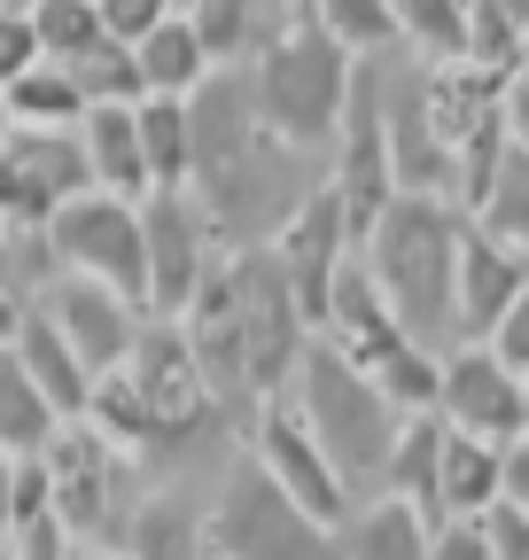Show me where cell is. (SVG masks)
<instances>
[{
    "instance_id": "obj_1",
    "label": "cell",
    "mask_w": 529,
    "mask_h": 560,
    "mask_svg": "<svg viewBox=\"0 0 529 560\" xmlns=\"http://www.w3.org/2000/svg\"><path fill=\"white\" fill-rule=\"evenodd\" d=\"M459 242H468V210L459 202L397 195L358 249L381 304L397 312V327L421 350H436V359H444V342H459Z\"/></svg>"
},
{
    "instance_id": "obj_2",
    "label": "cell",
    "mask_w": 529,
    "mask_h": 560,
    "mask_svg": "<svg viewBox=\"0 0 529 560\" xmlns=\"http://www.w3.org/2000/svg\"><path fill=\"white\" fill-rule=\"evenodd\" d=\"M351 94H358V62L319 32V9H289V24L273 32V47L249 62L257 125L273 132L281 149H296V156L336 149Z\"/></svg>"
},
{
    "instance_id": "obj_3",
    "label": "cell",
    "mask_w": 529,
    "mask_h": 560,
    "mask_svg": "<svg viewBox=\"0 0 529 560\" xmlns=\"http://www.w3.org/2000/svg\"><path fill=\"white\" fill-rule=\"evenodd\" d=\"M296 412L311 420L319 452L336 459V475L351 482V499H381V467L397 452V429H405V412H397L336 342L311 335L304 342V366H296Z\"/></svg>"
},
{
    "instance_id": "obj_4",
    "label": "cell",
    "mask_w": 529,
    "mask_h": 560,
    "mask_svg": "<svg viewBox=\"0 0 529 560\" xmlns=\"http://www.w3.org/2000/svg\"><path fill=\"white\" fill-rule=\"evenodd\" d=\"M203 529H211V560H343V537H327L249 452L226 467Z\"/></svg>"
},
{
    "instance_id": "obj_5",
    "label": "cell",
    "mask_w": 529,
    "mask_h": 560,
    "mask_svg": "<svg viewBox=\"0 0 529 560\" xmlns=\"http://www.w3.org/2000/svg\"><path fill=\"white\" fill-rule=\"evenodd\" d=\"M39 459L55 467V522L71 529V545L117 552V537L141 514V499H132V452H117L94 420H62V436Z\"/></svg>"
},
{
    "instance_id": "obj_6",
    "label": "cell",
    "mask_w": 529,
    "mask_h": 560,
    "mask_svg": "<svg viewBox=\"0 0 529 560\" xmlns=\"http://www.w3.org/2000/svg\"><path fill=\"white\" fill-rule=\"evenodd\" d=\"M55 265L71 280H102V289H117L125 304L149 312V226H141V202H117V195H79L55 210Z\"/></svg>"
},
{
    "instance_id": "obj_7",
    "label": "cell",
    "mask_w": 529,
    "mask_h": 560,
    "mask_svg": "<svg viewBox=\"0 0 529 560\" xmlns=\"http://www.w3.org/2000/svg\"><path fill=\"white\" fill-rule=\"evenodd\" d=\"M249 459L273 475L289 499L327 529V537H343L351 529V514H358V499H351V482L336 475V459L319 452V436H311V420L296 412V397H264L257 412H249Z\"/></svg>"
},
{
    "instance_id": "obj_8",
    "label": "cell",
    "mask_w": 529,
    "mask_h": 560,
    "mask_svg": "<svg viewBox=\"0 0 529 560\" xmlns=\"http://www.w3.org/2000/svg\"><path fill=\"white\" fill-rule=\"evenodd\" d=\"M149 226V319H187L195 289L211 280V265L226 257V234L211 219V202L179 187V195H149L141 202Z\"/></svg>"
},
{
    "instance_id": "obj_9",
    "label": "cell",
    "mask_w": 529,
    "mask_h": 560,
    "mask_svg": "<svg viewBox=\"0 0 529 560\" xmlns=\"http://www.w3.org/2000/svg\"><path fill=\"white\" fill-rule=\"evenodd\" d=\"M273 265H281V280H289V296H296V312H304V327L319 335L327 327V304H336V280H343V265L358 257V234H351V219H343V202H336V187H304V202L289 210V219L273 226Z\"/></svg>"
},
{
    "instance_id": "obj_10",
    "label": "cell",
    "mask_w": 529,
    "mask_h": 560,
    "mask_svg": "<svg viewBox=\"0 0 529 560\" xmlns=\"http://www.w3.org/2000/svg\"><path fill=\"white\" fill-rule=\"evenodd\" d=\"M327 187H336L343 219L366 249V234L381 226V210L397 202V164H389V117H381V62H358V94L343 109V132H336V172H327Z\"/></svg>"
},
{
    "instance_id": "obj_11",
    "label": "cell",
    "mask_w": 529,
    "mask_h": 560,
    "mask_svg": "<svg viewBox=\"0 0 529 560\" xmlns=\"http://www.w3.org/2000/svg\"><path fill=\"white\" fill-rule=\"evenodd\" d=\"M94 195V164H86V140L79 132H24L9 140V156H0V219L9 226H55L62 202Z\"/></svg>"
},
{
    "instance_id": "obj_12",
    "label": "cell",
    "mask_w": 529,
    "mask_h": 560,
    "mask_svg": "<svg viewBox=\"0 0 529 560\" xmlns=\"http://www.w3.org/2000/svg\"><path fill=\"white\" fill-rule=\"evenodd\" d=\"M32 304L62 327V342H71L79 359H86L94 382L125 374V366H132V342H141V327H149L141 304H125L117 289H102V280H71V272H62L47 296H32Z\"/></svg>"
},
{
    "instance_id": "obj_13",
    "label": "cell",
    "mask_w": 529,
    "mask_h": 560,
    "mask_svg": "<svg viewBox=\"0 0 529 560\" xmlns=\"http://www.w3.org/2000/svg\"><path fill=\"white\" fill-rule=\"evenodd\" d=\"M436 412L451 436H475V444H521V374H506L483 342H459L444 350V389Z\"/></svg>"
},
{
    "instance_id": "obj_14",
    "label": "cell",
    "mask_w": 529,
    "mask_h": 560,
    "mask_svg": "<svg viewBox=\"0 0 529 560\" xmlns=\"http://www.w3.org/2000/svg\"><path fill=\"white\" fill-rule=\"evenodd\" d=\"M125 382L149 397L164 444H172V436H187L195 420L219 405V397H211V374H203V359H195V342H187V327H179V319H149V327H141Z\"/></svg>"
},
{
    "instance_id": "obj_15",
    "label": "cell",
    "mask_w": 529,
    "mask_h": 560,
    "mask_svg": "<svg viewBox=\"0 0 529 560\" xmlns=\"http://www.w3.org/2000/svg\"><path fill=\"white\" fill-rule=\"evenodd\" d=\"M521 296H529V257L468 219V242H459V342H491V327Z\"/></svg>"
},
{
    "instance_id": "obj_16",
    "label": "cell",
    "mask_w": 529,
    "mask_h": 560,
    "mask_svg": "<svg viewBox=\"0 0 529 560\" xmlns=\"http://www.w3.org/2000/svg\"><path fill=\"white\" fill-rule=\"evenodd\" d=\"M381 117H389V164H397V195H444L451 202V164L428 132V109H421V70L413 79H389L381 70Z\"/></svg>"
},
{
    "instance_id": "obj_17",
    "label": "cell",
    "mask_w": 529,
    "mask_h": 560,
    "mask_svg": "<svg viewBox=\"0 0 529 560\" xmlns=\"http://www.w3.org/2000/svg\"><path fill=\"white\" fill-rule=\"evenodd\" d=\"M9 359L32 374V389H39L62 420H86V405H94V374H86V359H79L71 342H62V327H55L39 304L24 312V335H16Z\"/></svg>"
},
{
    "instance_id": "obj_18",
    "label": "cell",
    "mask_w": 529,
    "mask_h": 560,
    "mask_svg": "<svg viewBox=\"0 0 529 560\" xmlns=\"http://www.w3.org/2000/svg\"><path fill=\"white\" fill-rule=\"evenodd\" d=\"M444 444H451L444 412H413L405 429H397L389 467H381V499H397V506L444 522Z\"/></svg>"
},
{
    "instance_id": "obj_19",
    "label": "cell",
    "mask_w": 529,
    "mask_h": 560,
    "mask_svg": "<svg viewBox=\"0 0 529 560\" xmlns=\"http://www.w3.org/2000/svg\"><path fill=\"white\" fill-rule=\"evenodd\" d=\"M79 140H86V164H94L102 195H117V202H149L156 195L149 149H141V102H132V109H86Z\"/></svg>"
},
{
    "instance_id": "obj_20",
    "label": "cell",
    "mask_w": 529,
    "mask_h": 560,
    "mask_svg": "<svg viewBox=\"0 0 529 560\" xmlns=\"http://www.w3.org/2000/svg\"><path fill=\"white\" fill-rule=\"evenodd\" d=\"M132 62H141V94L149 102H195L219 70H211V55H203V39H195V24H187V9H172L141 47H132Z\"/></svg>"
},
{
    "instance_id": "obj_21",
    "label": "cell",
    "mask_w": 529,
    "mask_h": 560,
    "mask_svg": "<svg viewBox=\"0 0 529 560\" xmlns=\"http://www.w3.org/2000/svg\"><path fill=\"white\" fill-rule=\"evenodd\" d=\"M187 24H195V39H203L211 70H242L249 55L273 47V32L289 24V9H249V0H195Z\"/></svg>"
},
{
    "instance_id": "obj_22",
    "label": "cell",
    "mask_w": 529,
    "mask_h": 560,
    "mask_svg": "<svg viewBox=\"0 0 529 560\" xmlns=\"http://www.w3.org/2000/svg\"><path fill=\"white\" fill-rule=\"evenodd\" d=\"M125 560H211L203 506H187L179 490L141 499V514H132V529H125Z\"/></svg>"
},
{
    "instance_id": "obj_23",
    "label": "cell",
    "mask_w": 529,
    "mask_h": 560,
    "mask_svg": "<svg viewBox=\"0 0 529 560\" xmlns=\"http://www.w3.org/2000/svg\"><path fill=\"white\" fill-rule=\"evenodd\" d=\"M428 552H436V522L397 499H366L343 529V560H428Z\"/></svg>"
},
{
    "instance_id": "obj_24",
    "label": "cell",
    "mask_w": 529,
    "mask_h": 560,
    "mask_svg": "<svg viewBox=\"0 0 529 560\" xmlns=\"http://www.w3.org/2000/svg\"><path fill=\"white\" fill-rule=\"evenodd\" d=\"M506 499V452L475 444V436H451L444 444V522H483Z\"/></svg>"
},
{
    "instance_id": "obj_25",
    "label": "cell",
    "mask_w": 529,
    "mask_h": 560,
    "mask_svg": "<svg viewBox=\"0 0 529 560\" xmlns=\"http://www.w3.org/2000/svg\"><path fill=\"white\" fill-rule=\"evenodd\" d=\"M55 436H62V412L32 389V374L9 359V350H0V452H9V459H39Z\"/></svg>"
},
{
    "instance_id": "obj_26",
    "label": "cell",
    "mask_w": 529,
    "mask_h": 560,
    "mask_svg": "<svg viewBox=\"0 0 529 560\" xmlns=\"http://www.w3.org/2000/svg\"><path fill=\"white\" fill-rule=\"evenodd\" d=\"M529 47V0H468V62L506 86Z\"/></svg>"
},
{
    "instance_id": "obj_27",
    "label": "cell",
    "mask_w": 529,
    "mask_h": 560,
    "mask_svg": "<svg viewBox=\"0 0 529 560\" xmlns=\"http://www.w3.org/2000/svg\"><path fill=\"white\" fill-rule=\"evenodd\" d=\"M397 39L421 55V70L468 62V0H397Z\"/></svg>"
},
{
    "instance_id": "obj_28",
    "label": "cell",
    "mask_w": 529,
    "mask_h": 560,
    "mask_svg": "<svg viewBox=\"0 0 529 560\" xmlns=\"http://www.w3.org/2000/svg\"><path fill=\"white\" fill-rule=\"evenodd\" d=\"M141 149H149L156 195L195 187V117H187V102H141Z\"/></svg>"
},
{
    "instance_id": "obj_29",
    "label": "cell",
    "mask_w": 529,
    "mask_h": 560,
    "mask_svg": "<svg viewBox=\"0 0 529 560\" xmlns=\"http://www.w3.org/2000/svg\"><path fill=\"white\" fill-rule=\"evenodd\" d=\"M9 109H16V125H24V132H79L94 102L79 94V79H71L62 62H39L32 79H16V86H9Z\"/></svg>"
},
{
    "instance_id": "obj_30",
    "label": "cell",
    "mask_w": 529,
    "mask_h": 560,
    "mask_svg": "<svg viewBox=\"0 0 529 560\" xmlns=\"http://www.w3.org/2000/svg\"><path fill=\"white\" fill-rule=\"evenodd\" d=\"M319 32L336 39L351 62H381V47H405L389 0H319Z\"/></svg>"
},
{
    "instance_id": "obj_31",
    "label": "cell",
    "mask_w": 529,
    "mask_h": 560,
    "mask_svg": "<svg viewBox=\"0 0 529 560\" xmlns=\"http://www.w3.org/2000/svg\"><path fill=\"white\" fill-rule=\"evenodd\" d=\"M32 24H39V47L47 62H79L86 47H102V0H32Z\"/></svg>"
},
{
    "instance_id": "obj_32",
    "label": "cell",
    "mask_w": 529,
    "mask_h": 560,
    "mask_svg": "<svg viewBox=\"0 0 529 560\" xmlns=\"http://www.w3.org/2000/svg\"><path fill=\"white\" fill-rule=\"evenodd\" d=\"M475 226H491L506 249H521V257H529V156H514V149H506L498 187H491V202L475 210Z\"/></svg>"
},
{
    "instance_id": "obj_33",
    "label": "cell",
    "mask_w": 529,
    "mask_h": 560,
    "mask_svg": "<svg viewBox=\"0 0 529 560\" xmlns=\"http://www.w3.org/2000/svg\"><path fill=\"white\" fill-rule=\"evenodd\" d=\"M47 62V47H39V24H32V9H0V94H9L16 79H32V70Z\"/></svg>"
},
{
    "instance_id": "obj_34",
    "label": "cell",
    "mask_w": 529,
    "mask_h": 560,
    "mask_svg": "<svg viewBox=\"0 0 529 560\" xmlns=\"http://www.w3.org/2000/svg\"><path fill=\"white\" fill-rule=\"evenodd\" d=\"M172 9H164V0H102V32L117 39V47H141L156 24H164Z\"/></svg>"
},
{
    "instance_id": "obj_35",
    "label": "cell",
    "mask_w": 529,
    "mask_h": 560,
    "mask_svg": "<svg viewBox=\"0 0 529 560\" xmlns=\"http://www.w3.org/2000/svg\"><path fill=\"white\" fill-rule=\"evenodd\" d=\"M55 522V467L47 459H16V529Z\"/></svg>"
},
{
    "instance_id": "obj_36",
    "label": "cell",
    "mask_w": 529,
    "mask_h": 560,
    "mask_svg": "<svg viewBox=\"0 0 529 560\" xmlns=\"http://www.w3.org/2000/svg\"><path fill=\"white\" fill-rule=\"evenodd\" d=\"M483 350H491V359H498L506 374H529V296H521V304L491 327V342H483Z\"/></svg>"
},
{
    "instance_id": "obj_37",
    "label": "cell",
    "mask_w": 529,
    "mask_h": 560,
    "mask_svg": "<svg viewBox=\"0 0 529 560\" xmlns=\"http://www.w3.org/2000/svg\"><path fill=\"white\" fill-rule=\"evenodd\" d=\"M428 560H498L483 522H436V552Z\"/></svg>"
},
{
    "instance_id": "obj_38",
    "label": "cell",
    "mask_w": 529,
    "mask_h": 560,
    "mask_svg": "<svg viewBox=\"0 0 529 560\" xmlns=\"http://www.w3.org/2000/svg\"><path fill=\"white\" fill-rule=\"evenodd\" d=\"M483 529H491V552L498 560H529V514L498 506V514H483Z\"/></svg>"
},
{
    "instance_id": "obj_39",
    "label": "cell",
    "mask_w": 529,
    "mask_h": 560,
    "mask_svg": "<svg viewBox=\"0 0 529 560\" xmlns=\"http://www.w3.org/2000/svg\"><path fill=\"white\" fill-rule=\"evenodd\" d=\"M498 506L529 514V436H521V444H506V499H498Z\"/></svg>"
},
{
    "instance_id": "obj_40",
    "label": "cell",
    "mask_w": 529,
    "mask_h": 560,
    "mask_svg": "<svg viewBox=\"0 0 529 560\" xmlns=\"http://www.w3.org/2000/svg\"><path fill=\"white\" fill-rule=\"evenodd\" d=\"M506 149L529 156V86H506Z\"/></svg>"
},
{
    "instance_id": "obj_41",
    "label": "cell",
    "mask_w": 529,
    "mask_h": 560,
    "mask_svg": "<svg viewBox=\"0 0 529 560\" xmlns=\"http://www.w3.org/2000/svg\"><path fill=\"white\" fill-rule=\"evenodd\" d=\"M24 312H32V304H24L16 289H0V350H16V335H24Z\"/></svg>"
},
{
    "instance_id": "obj_42",
    "label": "cell",
    "mask_w": 529,
    "mask_h": 560,
    "mask_svg": "<svg viewBox=\"0 0 529 560\" xmlns=\"http://www.w3.org/2000/svg\"><path fill=\"white\" fill-rule=\"evenodd\" d=\"M0 537H16V459L0 452Z\"/></svg>"
},
{
    "instance_id": "obj_43",
    "label": "cell",
    "mask_w": 529,
    "mask_h": 560,
    "mask_svg": "<svg viewBox=\"0 0 529 560\" xmlns=\"http://www.w3.org/2000/svg\"><path fill=\"white\" fill-rule=\"evenodd\" d=\"M9 140H16V109H9V94H0V156H9Z\"/></svg>"
},
{
    "instance_id": "obj_44",
    "label": "cell",
    "mask_w": 529,
    "mask_h": 560,
    "mask_svg": "<svg viewBox=\"0 0 529 560\" xmlns=\"http://www.w3.org/2000/svg\"><path fill=\"white\" fill-rule=\"evenodd\" d=\"M71 560H125V552H102V545H71Z\"/></svg>"
},
{
    "instance_id": "obj_45",
    "label": "cell",
    "mask_w": 529,
    "mask_h": 560,
    "mask_svg": "<svg viewBox=\"0 0 529 560\" xmlns=\"http://www.w3.org/2000/svg\"><path fill=\"white\" fill-rule=\"evenodd\" d=\"M521 436H529V374H521Z\"/></svg>"
},
{
    "instance_id": "obj_46",
    "label": "cell",
    "mask_w": 529,
    "mask_h": 560,
    "mask_svg": "<svg viewBox=\"0 0 529 560\" xmlns=\"http://www.w3.org/2000/svg\"><path fill=\"white\" fill-rule=\"evenodd\" d=\"M0 552H9V537H0Z\"/></svg>"
},
{
    "instance_id": "obj_47",
    "label": "cell",
    "mask_w": 529,
    "mask_h": 560,
    "mask_svg": "<svg viewBox=\"0 0 529 560\" xmlns=\"http://www.w3.org/2000/svg\"><path fill=\"white\" fill-rule=\"evenodd\" d=\"M0 560H9V552H0Z\"/></svg>"
}]
</instances>
